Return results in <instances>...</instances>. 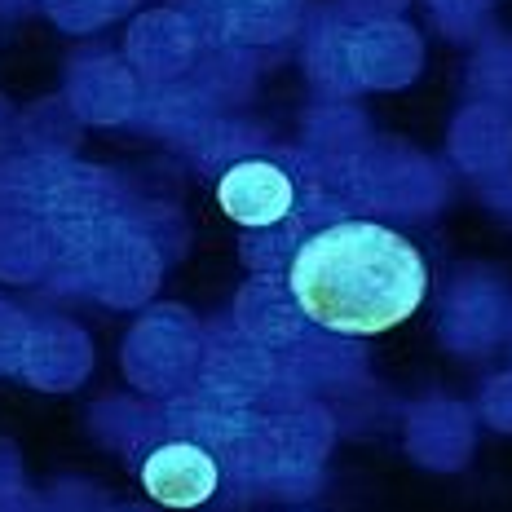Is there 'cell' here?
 Segmentation results:
<instances>
[{
  "mask_svg": "<svg viewBox=\"0 0 512 512\" xmlns=\"http://www.w3.org/2000/svg\"><path fill=\"white\" fill-rule=\"evenodd\" d=\"M217 204L234 226L265 230L287 221V212L296 204V186L270 159H243V164L226 168V177L217 181Z\"/></svg>",
  "mask_w": 512,
  "mask_h": 512,
  "instance_id": "cell-2",
  "label": "cell"
},
{
  "mask_svg": "<svg viewBox=\"0 0 512 512\" xmlns=\"http://www.w3.org/2000/svg\"><path fill=\"white\" fill-rule=\"evenodd\" d=\"M221 468L195 442H164L142 460V490L164 508H199L217 495Z\"/></svg>",
  "mask_w": 512,
  "mask_h": 512,
  "instance_id": "cell-3",
  "label": "cell"
},
{
  "mask_svg": "<svg viewBox=\"0 0 512 512\" xmlns=\"http://www.w3.org/2000/svg\"><path fill=\"white\" fill-rule=\"evenodd\" d=\"M287 287L309 323L336 336H380L420 309L429 270L398 230L380 221H336L296 248Z\"/></svg>",
  "mask_w": 512,
  "mask_h": 512,
  "instance_id": "cell-1",
  "label": "cell"
}]
</instances>
